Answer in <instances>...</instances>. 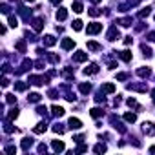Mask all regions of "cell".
Instances as JSON below:
<instances>
[{"mask_svg":"<svg viewBox=\"0 0 155 155\" xmlns=\"http://www.w3.org/2000/svg\"><path fill=\"white\" fill-rule=\"evenodd\" d=\"M48 81H49V77L46 75V77H37V75H31L29 77V84H33V86H44V84H48Z\"/></svg>","mask_w":155,"mask_h":155,"instance_id":"obj_1","label":"cell"},{"mask_svg":"<svg viewBox=\"0 0 155 155\" xmlns=\"http://www.w3.org/2000/svg\"><path fill=\"white\" fill-rule=\"evenodd\" d=\"M126 88H128V90H133V91H140V93H146V91H148L146 82H140V84H133V82H131V84H128Z\"/></svg>","mask_w":155,"mask_h":155,"instance_id":"obj_2","label":"cell"},{"mask_svg":"<svg viewBox=\"0 0 155 155\" xmlns=\"http://www.w3.org/2000/svg\"><path fill=\"white\" fill-rule=\"evenodd\" d=\"M88 35H97L99 31H102V24H99V22H93V24H90L88 26Z\"/></svg>","mask_w":155,"mask_h":155,"instance_id":"obj_3","label":"cell"},{"mask_svg":"<svg viewBox=\"0 0 155 155\" xmlns=\"http://www.w3.org/2000/svg\"><path fill=\"white\" fill-rule=\"evenodd\" d=\"M31 24H33V29H35V31H42V28H44V18H42V17H37V18L31 20Z\"/></svg>","mask_w":155,"mask_h":155,"instance_id":"obj_4","label":"cell"},{"mask_svg":"<svg viewBox=\"0 0 155 155\" xmlns=\"http://www.w3.org/2000/svg\"><path fill=\"white\" fill-rule=\"evenodd\" d=\"M142 131H144L148 137H151V135H155V126H153L151 122H144V124H142Z\"/></svg>","mask_w":155,"mask_h":155,"instance_id":"obj_5","label":"cell"},{"mask_svg":"<svg viewBox=\"0 0 155 155\" xmlns=\"http://www.w3.org/2000/svg\"><path fill=\"white\" fill-rule=\"evenodd\" d=\"M73 60H75V62H86V60H88V53L77 51V53H73Z\"/></svg>","mask_w":155,"mask_h":155,"instance_id":"obj_6","label":"cell"},{"mask_svg":"<svg viewBox=\"0 0 155 155\" xmlns=\"http://www.w3.org/2000/svg\"><path fill=\"white\" fill-rule=\"evenodd\" d=\"M18 15H20L26 22H29V20H31V11H28V8H24V6H20V8H18Z\"/></svg>","mask_w":155,"mask_h":155,"instance_id":"obj_7","label":"cell"},{"mask_svg":"<svg viewBox=\"0 0 155 155\" xmlns=\"http://www.w3.org/2000/svg\"><path fill=\"white\" fill-rule=\"evenodd\" d=\"M106 37H108V40H111V42H113V40H117V38L120 37V33H119V29L113 26V28H110V31H108V35H106Z\"/></svg>","mask_w":155,"mask_h":155,"instance_id":"obj_8","label":"cell"},{"mask_svg":"<svg viewBox=\"0 0 155 155\" xmlns=\"http://www.w3.org/2000/svg\"><path fill=\"white\" fill-rule=\"evenodd\" d=\"M62 49H66V51H69V49H73L75 48V40L73 38H62Z\"/></svg>","mask_w":155,"mask_h":155,"instance_id":"obj_9","label":"cell"},{"mask_svg":"<svg viewBox=\"0 0 155 155\" xmlns=\"http://www.w3.org/2000/svg\"><path fill=\"white\" fill-rule=\"evenodd\" d=\"M31 66H33V62H31L29 58H24V62H22V66H20L18 69H17V75H20V73H24V71H28V69H29Z\"/></svg>","mask_w":155,"mask_h":155,"instance_id":"obj_10","label":"cell"},{"mask_svg":"<svg viewBox=\"0 0 155 155\" xmlns=\"http://www.w3.org/2000/svg\"><path fill=\"white\" fill-rule=\"evenodd\" d=\"M68 124H69V128H71V130H81V128H82V122H81L79 119H75V117H71Z\"/></svg>","mask_w":155,"mask_h":155,"instance_id":"obj_11","label":"cell"},{"mask_svg":"<svg viewBox=\"0 0 155 155\" xmlns=\"http://www.w3.org/2000/svg\"><path fill=\"white\" fill-rule=\"evenodd\" d=\"M99 73V66L97 64H90L88 68H84V75H95Z\"/></svg>","mask_w":155,"mask_h":155,"instance_id":"obj_12","label":"cell"},{"mask_svg":"<svg viewBox=\"0 0 155 155\" xmlns=\"http://www.w3.org/2000/svg\"><path fill=\"white\" fill-rule=\"evenodd\" d=\"M117 24H120L122 28H130V26L133 24V20H131V17H124V18H119Z\"/></svg>","mask_w":155,"mask_h":155,"instance_id":"obj_13","label":"cell"},{"mask_svg":"<svg viewBox=\"0 0 155 155\" xmlns=\"http://www.w3.org/2000/svg\"><path fill=\"white\" fill-rule=\"evenodd\" d=\"M33 142H35V140H33L31 137H26V139H22V150H24V151H28V150L33 146Z\"/></svg>","mask_w":155,"mask_h":155,"instance_id":"obj_14","label":"cell"},{"mask_svg":"<svg viewBox=\"0 0 155 155\" xmlns=\"http://www.w3.org/2000/svg\"><path fill=\"white\" fill-rule=\"evenodd\" d=\"M88 49H90V51H102V46H101L99 42L90 40V42H88Z\"/></svg>","mask_w":155,"mask_h":155,"instance_id":"obj_15","label":"cell"},{"mask_svg":"<svg viewBox=\"0 0 155 155\" xmlns=\"http://www.w3.org/2000/svg\"><path fill=\"white\" fill-rule=\"evenodd\" d=\"M117 55H119V57H120L124 62H130V60H131V51H128V49H124V51H119Z\"/></svg>","mask_w":155,"mask_h":155,"instance_id":"obj_16","label":"cell"},{"mask_svg":"<svg viewBox=\"0 0 155 155\" xmlns=\"http://www.w3.org/2000/svg\"><path fill=\"white\" fill-rule=\"evenodd\" d=\"M51 113H53L55 117H62L66 111H64V108H60V106H57V104H55V106H51Z\"/></svg>","mask_w":155,"mask_h":155,"instance_id":"obj_17","label":"cell"},{"mask_svg":"<svg viewBox=\"0 0 155 155\" xmlns=\"http://www.w3.org/2000/svg\"><path fill=\"white\" fill-rule=\"evenodd\" d=\"M46 130H48V124H46V120H44V122H38V124L33 128V131H35V133H44Z\"/></svg>","mask_w":155,"mask_h":155,"instance_id":"obj_18","label":"cell"},{"mask_svg":"<svg viewBox=\"0 0 155 155\" xmlns=\"http://www.w3.org/2000/svg\"><path fill=\"white\" fill-rule=\"evenodd\" d=\"M51 148H53L55 151H64V142H62V140H53V142H51Z\"/></svg>","mask_w":155,"mask_h":155,"instance_id":"obj_19","label":"cell"},{"mask_svg":"<svg viewBox=\"0 0 155 155\" xmlns=\"http://www.w3.org/2000/svg\"><path fill=\"white\" fill-rule=\"evenodd\" d=\"M137 75L142 77V79H148V77L151 75V71H150L148 68H140V69H137Z\"/></svg>","mask_w":155,"mask_h":155,"instance_id":"obj_20","label":"cell"},{"mask_svg":"<svg viewBox=\"0 0 155 155\" xmlns=\"http://www.w3.org/2000/svg\"><path fill=\"white\" fill-rule=\"evenodd\" d=\"M66 18H68V9L60 8V9L57 11V20H66Z\"/></svg>","mask_w":155,"mask_h":155,"instance_id":"obj_21","label":"cell"},{"mask_svg":"<svg viewBox=\"0 0 155 155\" xmlns=\"http://www.w3.org/2000/svg\"><path fill=\"white\" fill-rule=\"evenodd\" d=\"M55 44H57V40H55L53 35H46L44 37V46H55Z\"/></svg>","mask_w":155,"mask_h":155,"instance_id":"obj_22","label":"cell"},{"mask_svg":"<svg viewBox=\"0 0 155 155\" xmlns=\"http://www.w3.org/2000/svg\"><path fill=\"white\" fill-rule=\"evenodd\" d=\"M79 90H81V93H84V95H88V93L91 91V84H86V82H82V84L79 86Z\"/></svg>","mask_w":155,"mask_h":155,"instance_id":"obj_23","label":"cell"},{"mask_svg":"<svg viewBox=\"0 0 155 155\" xmlns=\"http://www.w3.org/2000/svg\"><path fill=\"white\" fill-rule=\"evenodd\" d=\"M104 93H113L115 91V86L111 84V82H108V84H102V88H101Z\"/></svg>","mask_w":155,"mask_h":155,"instance_id":"obj_24","label":"cell"},{"mask_svg":"<svg viewBox=\"0 0 155 155\" xmlns=\"http://www.w3.org/2000/svg\"><path fill=\"white\" fill-rule=\"evenodd\" d=\"M90 113H91V117H93V119H99V117H102V115H104V111H102L101 108H93Z\"/></svg>","mask_w":155,"mask_h":155,"instance_id":"obj_25","label":"cell"},{"mask_svg":"<svg viewBox=\"0 0 155 155\" xmlns=\"http://www.w3.org/2000/svg\"><path fill=\"white\" fill-rule=\"evenodd\" d=\"M4 131H6V133H11V131H15V128L11 126L9 119H4Z\"/></svg>","mask_w":155,"mask_h":155,"instance_id":"obj_26","label":"cell"},{"mask_svg":"<svg viewBox=\"0 0 155 155\" xmlns=\"http://www.w3.org/2000/svg\"><path fill=\"white\" fill-rule=\"evenodd\" d=\"M150 13H151V8H144L139 11V18H146V17H150Z\"/></svg>","mask_w":155,"mask_h":155,"instance_id":"obj_27","label":"cell"},{"mask_svg":"<svg viewBox=\"0 0 155 155\" xmlns=\"http://www.w3.org/2000/svg\"><path fill=\"white\" fill-rule=\"evenodd\" d=\"M15 48H17L20 53H26V40H18V42L15 44Z\"/></svg>","mask_w":155,"mask_h":155,"instance_id":"obj_28","label":"cell"},{"mask_svg":"<svg viewBox=\"0 0 155 155\" xmlns=\"http://www.w3.org/2000/svg\"><path fill=\"white\" fill-rule=\"evenodd\" d=\"M40 99H42V95H38V93H29V97H28L29 102H40Z\"/></svg>","mask_w":155,"mask_h":155,"instance_id":"obj_29","label":"cell"},{"mask_svg":"<svg viewBox=\"0 0 155 155\" xmlns=\"http://www.w3.org/2000/svg\"><path fill=\"white\" fill-rule=\"evenodd\" d=\"M17 117H18V110H17V108H11L9 113H8V119H9V120H15Z\"/></svg>","mask_w":155,"mask_h":155,"instance_id":"obj_30","label":"cell"},{"mask_svg":"<svg viewBox=\"0 0 155 155\" xmlns=\"http://www.w3.org/2000/svg\"><path fill=\"white\" fill-rule=\"evenodd\" d=\"M124 120L126 122H135L137 120V115L135 113H124Z\"/></svg>","mask_w":155,"mask_h":155,"instance_id":"obj_31","label":"cell"},{"mask_svg":"<svg viewBox=\"0 0 155 155\" xmlns=\"http://www.w3.org/2000/svg\"><path fill=\"white\" fill-rule=\"evenodd\" d=\"M71 28H73L75 31H81V29H82V20H73Z\"/></svg>","mask_w":155,"mask_h":155,"instance_id":"obj_32","label":"cell"},{"mask_svg":"<svg viewBox=\"0 0 155 155\" xmlns=\"http://www.w3.org/2000/svg\"><path fill=\"white\" fill-rule=\"evenodd\" d=\"M53 131H55V133H64V126H62L60 122H55V124H53Z\"/></svg>","mask_w":155,"mask_h":155,"instance_id":"obj_33","label":"cell"},{"mask_svg":"<svg viewBox=\"0 0 155 155\" xmlns=\"http://www.w3.org/2000/svg\"><path fill=\"white\" fill-rule=\"evenodd\" d=\"M93 151H95V153H104V151H106V144H95Z\"/></svg>","mask_w":155,"mask_h":155,"instance_id":"obj_34","label":"cell"},{"mask_svg":"<svg viewBox=\"0 0 155 155\" xmlns=\"http://www.w3.org/2000/svg\"><path fill=\"white\" fill-rule=\"evenodd\" d=\"M82 9H84V8H82L81 2H73V11H75V13H82Z\"/></svg>","mask_w":155,"mask_h":155,"instance_id":"obj_35","label":"cell"},{"mask_svg":"<svg viewBox=\"0 0 155 155\" xmlns=\"http://www.w3.org/2000/svg\"><path fill=\"white\" fill-rule=\"evenodd\" d=\"M28 84H29V82H28ZM28 84H26V82H17V84H15V90H17V91H24V90L28 88Z\"/></svg>","mask_w":155,"mask_h":155,"instance_id":"obj_36","label":"cell"},{"mask_svg":"<svg viewBox=\"0 0 155 155\" xmlns=\"http://www.w3.org/2000/svg\"><path fill=\"white\" fill-rule=\"evenodd\" d=\"M140 49H142V53H144V57H151V49L146 46V44H142L140 46Z\"/></svg>","mask_w":155,"mask_h":155,"instance_id":"obj_37","label":"cell"},{"mask_svg":"<svg viewBox=\"0 0 155 155\" xmlns=\"http://www.w3.org/2000/svg\"><path fill=\"white\" fill-rule=\"evenodd\" d=\"M128 106H130V108H137V110H142V108L137 104V101H135V99H128Z\"/></svg>","mask_w":155,"mask_h":155,"instance_id":"obj_38","label":"cell"},{"mask_svg":"<svg viewBox=\"0 0 155 155\" xmlns=\"http://www.w3.org/2000/svg\"><path fill=\"white\" fill-rule=\"evenodd\" d=\"M9 26H11V28H17V26H18V20H17V17L9 15Z\"/></svg>","mask_w":155,"mask_h":155,"instance_id":"obj_39","label":"cell"},{"mask_svg":"<svg viewBox=\"0 0 155 155\" xmlns=\"http://www.w3.org/2000/svg\"><path fill=\"white\" fill-rule=\"evenodd\" d=\"M130 79V73H117V81H126Z\"/></svg>","mask_w":155,"mask_h":155,"instance_id":"obj_40","label":"cell"},{"mask_svg":"<svg viewBox=\"0 0 155 155\" xmlns=\"http://www.w3.org/2000/svg\"><path fill=\"white\" fill-rule=\"evenodd\" d=\"M88 13H90V15H91V17H99V15H101V13H102V11H101V9H97V8H91V9H90V11H88Z\"/></svg>","mask_w":155,"mask_h":155,"instance_id":"obj_41","label":"cell"},{"mask_svg":"<svg viewBox=\"0 0 155 155\" xmlns=\"http://www.w3.org/2000/svg\"><path fill=\"white\" fill-rule=\"evenodd\" d=\"M6 101H8V102H9V104H15V102H17V97H15V95H11V93H9V95H6Z\"/></svg>","mask_w":155,"mask_h":155,"instance_id":"obj_42","label":"cell"},{"mask_svg":"<svg viewBox=\"0 0 155 155\" xmlns=\"http://www.w3.org/2000/svg\"><path fill=\"white\" fill-rule=\"evenodd\" d=\"M37 113H38V115H48L46 106H38V108H37Z\"/></svg>","mask_w":155,"mask_h":155,"instance_id":"obj_43","label":"cell"},{"mask_svg":"<svg viewBox=\"0 0 155 155\" xmlns=\"http://www.w3.org/2000/svg\"><path fill=\"white\" fill-rule=\"evenodd\" d=\"M82 151H88V146H84V144H81L79 148L75 150V153H82Z\"/></svg>","mask_w":155,"mask_h":155,"instance_id":"obj_44","label":"cell"},{"mask_svg":"<svg viewBox=\"0 0 155 155\" xmlns=\"http://www.w3.org/2000/svg\"><path fill=\"white\" fill-rule=\"evenodd\" d=\"M37 150H38V153H46V151H48V146H46V144H38Z\"/></svg>","mask_w":155,"mask_h":155,"instance_id":"obj_45","label":"cell"},{"mask_svg":"<svg viewBox=\"0 0 155 155\" xmlns=\"http://www.w3.org/2000/svg\"><path fill=\"white\" fill-rule=\"evenodd\" d=\"M146 38H148L150 42H155V31H151V33H148V35H146Z\"/></svg>","mask_w":155,"mask_h":155,"instance_id":"obj_46","label":"cell"},{"mask_svg":"<svg viewBox=\"0 0 155 155\" xmlns=\"http://www.w3.org/2000/svg\"><path fill=\"white\" fill-rule=\"evenodd\" d=\"M73 140H75V142H79V144H81V142L84 140V135H75V137H73Z\"/></svg>","mask_w":155,"mask_h":155,"instance_id":"obj_47","label":"cell"},{"mask_svg":"<svg viewBox=\"0 0 155 155\" xmlns=\"http://www.w3.org/2000/svg\"><path fill=\"white\" fill-rule=\"evenodd\" d=\"M2 13L9 15V6H8V4H2Z\"/></svg>","mask_w":155,"mask_h":155,"instance_id":"obj_48","label":"cell"},{"mask_svg":"<svg viewBox=\"0 0 155 155\" xmlns=\"http://www.w3.org/2000/svg\"><path fill=\"white\" fill-rule=\"evenodd\" d=\"M35 66H37V69H44V62H42V60H37Z\"/></svg>","mask_w":155,"mask_h":155,"instance_id":"obj_49","label":"cell"},{"mask_svg":"<svg viewBox=\"0 0 155 155\" xmlns=\"http://www.w3.org/2000/svg\"><path fill=\"white\" fill-rule=\"evenodd\" d=\"M6 151H8V153H15V151H17V148H15V146H8V148H6Z\"/></svg>","mask_w":155,"mask_h":155,"instance_id":"obj_50","label":"cell"},{"mask_svg":"<svg viewBox=\"0 0 155 155\" xmlns=\"http://www.w3.org/2000/svg\"><path fill=\"white\" fill-rule=\"evenodd\" d=\"M2 86H4V88L9 86V79H8V77H4V79H2Z\"/></svg>","mask_w":155,"mask_h":155,"instance_id":"obj_51","label":"cell"},{"mask_svg":"<svg viewBox=\"0 0 155 155\" xmlns=\"http://www.w3.org/2000/svg\"><path fill=\"white\" fill-rule=\"evenodd\" d=\"M131 42H133V38H131V37H126V38H124V44H126V46H130Z\"/></svg>","mask_w":155,"mask_h":155,"instance_id":"obj_52","label":"cell"},{"mask_svg":"<svg viewBox=\"0 0 155 155\" xmlns=\"http://www.w3.org/2000/svg\"><path fill=\"white\" fill-rule=\"evenodd\" d=\"M108 66H110V69H115V68H117V62H110Z\"/></svg>","mask_w":155,"mask_h":155,"instance_id":"obj_53","label":"cell"},{"mask_svg":"<svg viewBox=\"0 0 155 155\" xmlns=\"http://www.w3.org/2000/svg\"><path fill=\"white\" fill-rule=\"evenodd\" d=\"M49 2H51V4H60L62 0H49Z\"/></svg>","mask_w":155,"mask_h":155,"instance_id":"obj_54","label":"cell"},{"mask_svg":"<svg viewBox=\"0 0 155 155\" xmlns=\"http://www.w3.org/2000/svg\"><path fill=\"white\" fill-rule=\"evenodd\" d=\"M151 95H153V102H155V90H153V91H151Z\"/></svg>","mask_w":155,"mask_h":155,"instance_id":"obj_55","label":"cell"},{"mask_svg":"<svg viewBox=\"0 0 155 155\" xmlns=\"http://www.w3.org/2000/svg\"><path fill=\"white\" fill-rule=\"evenodd\" d=\"M91 2H93V4H99V2H101V0H91Z\"/></svg>","mask_w":155,"mask_h":155,"instance_id":"obj_56","label":"cell"},{"mask_svg":"<svg viewBox=\"0 0 155 155\" xmlns=\"http://www.w3.org/2000/svg\"><path fill=\"white\" fill-rule=\"evenodd\" d=\"M26 2H35V0H26Z\"/></svg>","mask_w":155,"mask_h":155,"instance_id":"obj_57","label":"cell"},{"mask_svg":"<svg viewBox=\"0 0 155 155\" xmlns=\"http://www.w3.org/2000/svg\"><path fill=\"white\" fill-rule=\"evenodd\" d=\"M11 2H18V0H11Z\"/></svg>","mask_w":155,"mask_h":155,"instance_id":"obj_58","label":"cell"}]
</instances>
